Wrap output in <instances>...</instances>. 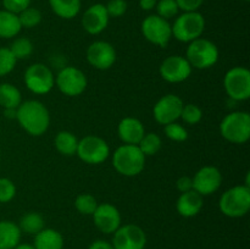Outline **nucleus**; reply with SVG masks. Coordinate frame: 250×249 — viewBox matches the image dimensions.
<instances>
[{
    "instance_id": "nucleus-1",
    "label": "nucleus",
    "mask_w": 250,
    "mask_h": 249,
    "mask_svg": "<svg viewBox=\"0 0 250 249\" xmlns=\"http://www.w3.org/2000/svg\"><path fill=\"white\" fill-rule=\"evenodd\" d=\"M16 120L28 134L41 137L50 126V114L45 105L39 100H26L17 107Z\"/></svg>"
},
{
    "instance_id": "nucleus-2",
    "label": "nucleus",
    "mask_w": 250,
    "mask_h": 249,
    "mask_svg": "<svg viewBox=\"0 0 250 249\" xmlns=\"http://www.w3.org/2000/svg\"><path fill=\"white\" fill-rule=\"evenodd\" d=\"M146 159V156L142 153L138 145L122 144L114 151L112 166L120 175L134 177L144 170Z\"/></svg>"
},
{
    "instance_id": "nucleus-3",
    "label": "nucleus",
    "mask_w": 250,
    "mask_h": 249,
    "mask_svg": "<svg viewBox=\"0 0 250 249\" xmlns=\"http://www.w3.org/2000/svg\"><path fill=\"white\" fill-rule=\"evenodd\" d=\"M219 208L225 216L243 217L250 210V187L239 185L225 190L220 197Z\"/></svg>"
},
{
    "instance_id": "nucleus-4",
    "label": "nucleus",
    "mask_w": 250,
    "mask_h": 249,
    "mask_svg": "<svg viewBox=\"0 0 250 249\" xmlns=\"http://www.w3.org/2000/svg\"><path fill=\"white\" fill-rule=\"evenodd\" d=\"M172 37L182 43H190L200 38L205 31V19L199 11L182 12L171 24Z\"/></svg>"
},
{
    "instance_id": "nucleus-5",
    "label": "nucleus",
    "mask_w": 250,
    "mask_h": 249,
    "mask_svg": "<svg viewBox=\"0 0 250 249\" xmlns=\"http://www.w3.org/2000/svg\"><path fill=\"white\" fill-rule=\"evenodd\" d=\"M220 51L214 42L205 38H198L188 43L186 50V59L192 68L207 70L216 65L219 61Z\"/></svg>"
},
{
    "instance_id": "nucleus-6",
    "label": "nucleus",
    "mask_w": 250,
    "mask_h": 249,
    "mask_svg": "<svg viewBox=\"0 0 250 249\" xmlns=\"http://www.w3.org/2000/svg\"><path fill=\"white\" fill-rule=\"evenodd\" d=\"M220 133L227 142L244 144L250 138V115L247 111H233L224 117Z\"/></svg>"
},
{
    "instance_id": "nucleus-7",
    "label": "nucleus",
    "mask_w": 250,
    "mask_h": 249,
    "mask_svg": "<svg viewBox=\"0 0 250 249\" xmlns=\"http://www.w3.org/2000/svg\"><path fill=\"white\" fill-rule=\"evenodd\" d=\"M23 82L32 93L44 95L50 93L55 85V76L45 63L36 62L26 68Z\"/></svg>"
},
{
    "instance_id": "nucleus-8",
    "label": "nucleus",
    "mask_w": 250,
    "mask_h": 249,
    "mask_svg": "<svg viewBox=\"0 0 250 249\" xmlns=\"http://www.w3.org/2000/svg\"><path fill=\"white\" fill-rule=\"evenodd\" d=\"M76 155L85 164L99 165L104 163L110 155V146L102 137L89 134L78 141Z\"/></svg>"
},
{
    "instance_id": "nucleus-9",
    "label": "nucleus",
    "mask_w": 250,
    "mask_h": 249,
    "mask_svg": "<svg viewBox=\"0 0 250 249\" xmlns=\"http://www.w3.org/2000/svg\"><path fill=\"white\" fill-rule=\"evenodd\" d=\"M224 85L229 98L244 102L250 98V71L243 66L229 68L224 78Z\"/></svg>"
},
{
    "instance_id": "nucleus-10",
    "label": "nucleus",
    "mask_w": 250,
    "mask_h": 249,
    "mask_svg": "<svg viewBox=\"0 0 250 249\" xmlns=\"http://www.w3.org/2000/svg\"><path fill=\"white\" fill-rule=\"evenodd\" d=\"M55 85L58 89L67 97H78L88 85L87 76L82 70L75 66H65L55 76Z\"/></svg>"
},
{
    "instance_id": "nucleus-11",
    "label": "nucleus",
    "mask_w": 250,
    "mask_h": 249,
    "mask_svg": "<svg viewBox=\"0 0 250 249\" xmlns=\"http://www.w3.org/2000/svg\"><path fill=\"white\" fill-rule=\"evenodd\" d=\"M142 33L148 42L160 48H166L172 38L171 23L159 15H149L142 22Z\"/></svg>"
},
{
    "instance_id": "nucleus-12",
    "label": "nucleus",
    "mask_w": 250,
    "mask_h": 249,
    "mask_svg": "<svg viewBox=\"0 0 250 249\" xmlns=\"http://www.w3.org/2000/svg\"><path fill=\"white\" fill-rule=\"evenodd\" d=\"M112 234L114 249H144L146 246V234L138 225H121Z\"/></svg>"
},
{
    "instance_id": "nucleus-13",
    "label": "nucleus",
    "mask_w": 250,
    "mask_h": 249,
    "mask_svg": "<svg viewBox=\"0 0 250 249\" xmlns=\"http://www.w3.org/2000/svg\"><path fill=\"white\" fill-rule=\"evenodd\" d=\"M87 61L97 70H109L115 65L117 59L116 49L111 43L105 41L93 42L87 49Z\"/></svg>"
},
{
    "instance_id": "nucleus-14",
    "label": "nucleus",
    "mask_w": 250,
    "mask_h": 249,
    "mask_svg": "<svg viewBox=\"0 0 250 249\" xmlns=\"http://www.w3.org/2000/svg\"><path fill=\"white\" fill-rule=\"evenodd\" d=\"M183 100L176 94H166L155 103L153 107V116L160 124L176 122L181 117L183 109Z\"/></svg>"
},
{
    "instance_id": "nucleus-15",
    "label": "nucleus",
    "mask_w": 250,
    "mask_h": 249,
    "mask_svg": "<svg viewBox=\"0 0 250 249\" xmlns=\"http://www.w3.org/2000/svg\"><path fill=\"white\" fill-rule=\"evenodd\" d=\"M192 70L187 59L181 55L167 56L159 67L161 78L168 83L185 82L189 78Z\"/></svg>"
},
{
    "instance_id": "nucleus-16",
    "label": "nucleus",
    "mask_w": 250,
    "mask_h": 249,
    "mask_svg": "<svg viewBox=\"0 0 250 249\" xmlns=\"http://www.w3.org/2000/svg\"><path fill=\"white\" fill-rule=\"evenodd\" d=\"M193 189L202 197L214 194L222 183V173L216 166H203L192 177Z\"/></svg>"
},
{
    "instance_id": "nucleus-17",
    "label": "nucleus",
    "mask_w": 250,
    "mask_h": 249,
    "mask_svg": "<svg viewBox=\"0 0 250 249\" xmlns=\"http://www.w3.org/2000/svg\"><path fill=\"white\" fill-rule=\"evenodd\" d=\"M92 216L95 227L105 234H112L121 226V212L110 203L98 204L97 209L93 212Z\"/></svg>"
},
{
    "instance_id": "nucleus-18",
    "label": "nucleus",
    "mask_w": 250,
    "mask_h": 249,
    "mask_svg": "<svg viewBox=\"0 0 250 249\" xmlns=\"http://www.w3.org/2000/svg\"><path fill=\"white\" fill-rule=\"evenodd\" d=\"M110 16L104 4H93L88 7L82 16V27L87 33L97 36L104 32L109 24Z\"/></svg>"
},
{
    "instance_id": "nucleus-19",
    "label": "nucleus",
    "mask_w": 250,
    "mask_h": 249,
    "mask_svg": "<svg viewBox=\"0 0 250 249\" xmlns=\"http://www.w3.org/2000/svg\"><path fill=\"white\" fill-rule=\"evenodd\" d=\"M117 134H119V138L121 139V142L124 144L138 145L141 139L146 134V128H144L141 120L136 119V117L127 116L124 117L119 122Z\"/></svg>"
},
{
    "instance_id": "nucleus-20",
    "label": "nucleus",
    "mask_w": 250,
    "mask_h": 249,
    "mask_svg": "<svg viewBox=\"0 0 250 249\" xmlns=\"http://www.w3.org/2000/svg\"><path fill=\"white\" fill-rule=\"evenodd\" d=\"M204 199L194 189L181 193L176 202V210L183 217H194L202 211Z\"/></svg>"
},
{
    "instance_id": "nucleus-21",
    "label": "nucleus",
    "mask_w": 250,
    "mask_h": 249,
    "mask_svg": "<svg viewBox=\"0 0 250 249\" xmlns=\"http://www.w3.org/2000/svg\"><path fill=\"white\" fill-rule=\"evenodd\" d=\"M65 241L62 234L54 228H45L44 227L41 232L34 236V241L32 246L34 249H62Z\"/></svg>"
},
{
    "instance_id": "nucleus-22",
    "label": "nucleus",
    "mask_w": 250,
    "mask_h": 249,
    "mask_svg": "<svg viewBox=\"0 0 250 249\" xmlns=\"http://www.w3.org/2000/svg\"><path fill=\"white\" fill-rule=\"evenodd\" d=\"M21 229L19 225L10 220L0 221V249H14L21 241Z\"/></svg>"
},
{
    "instance_id": "nucleus-23",
    "label": "nucleus",
    "mask_w": 250,
    "mask_h": 249,
    "mask_svg": "<svg viewBox=\"0 0 250 249\" xmlns=\"http://www.w3.org/2000/svg\"><path fill=\"white\" fill-rule=\"evenodd\" d=\"M49 5L54 14L63 20H72L80 14L81 0H49Z\"/></svg>"
},
{
    "instance_id": "nucleus-24",
    "label": "nucleus",
    "mask_w": 250,
    "mask_h": 249,
    "mask_svg": "<svg viewBox=\"0 0 250 249\" xmlns=\"http://www.w3.org/2000/svg\"><path fill=\"white\" fill-rule=\"evenodd\" d=\"M19 15L12 14L6 10H0V38H15L21 32Z\"/></svg>"
},
{
    "instance_id": "nucleus-25",
    "label": "nucleus",
    "mask_w": 250,
    "mask_h": 249,
    "mask_svg": "<svg viewBox=\"0 0 250 249\" xmlns=\"http://www.w3.org/2000/svg\"><path fill=\"white\" fill-rule=\"evenodd\" d=\"M54 145L61 155L72 156L77 151L78 139L72 132L60 131L54 138Z\"/></svg>"
},
{
    "instance_id": "nucleus-26",
    "label": "nucleus",
    "mask_w": 250,
    "mask_h": 249,
    "mask_svg": "<svg viewBox=\"0 0 250 249\" xmlns=\"http://www.w3.org/2000/svg\"><path fill=\"white\" fill-rule=\"evenodd\" d=\"M22 103V95L19 88L11 83L0 84V106L2 109H17Z\"/></svg>"
},
{
    "instance_id": "nucleus-27",
    "label": "nucleus",
    "mask_w": 250,
    "mask_h": 249,
    "mask_svg": "<svg viewBox=\"0 0 250 249\" xmlns=\"http://www.w3.org/2000/svg\"><path fill=\"white\" fill-rule=\"evenodd\" d=\"M19 227L21 232H26V233L36 236L38 232H41L45 227V221L39 212L29 211L22 215Z\"/></svg>"
},
{
    "instance_id": "nucleus-28",
    "label": "nucleus",
    "mask_w": 250,
    "mask_h": 249,
    "mask_svg": "<svg viewBox=\"0 0 250 249\" xmlns=\"http://www.w3.org/2000/svg\"><path fill=\"white\" fill-rule=\"evenodd\" d=\"M139 149L142 153L146 156H153L160 151L161 146H163V141L161 137L155 132H149L143 136L141 142L138 143Z\"/></svg>"
},
{
    "instance_id": "nucleus-29",
    "label": "nucleus",
    "mask_w": 250,
    "mask_h": 249,
    "mask_svg": "<svg viewBox=\"0 0 250 249\" xmlns=\"http://www.w3.org/2000/svg\"><path fill=\"white\" fill-rule=\"evenodd\" d=\"M9 49L12 55L16 58V60H24L33 54L34 46L31 39L26 38V37H19V38H15L12 41Z\"/></svg>"
},
{
    "instance_id": "nucleus-30",
    "label": "nucleus",
    "mask_w": 250,
    "mask_h": 249,
    "mask_svg": "<svg viewBox=\"0 0 250 249\" xmlns=\"http://www.w3.org/2000/svg\"><path fill=\"white\" fill-rule=\"evenodd\" d=\"M98 207V202L92 194L82 193L77 195L75 199V208L80 214L82 215H93Z\"/></svg>"
},
{
    "instance_id": "nucleus-31",
    "label": "nucleus",
    "mask_w": 250,
    "mask_h": 249,
    "mask_svg": "<svg viewBox=\"0 0 250 249\" xmlns=\"http://www.w3.org/2000/svg\"><path fill=\"white\" fill-rule=\"evenodd\" d=\"M20 23L22 28H33L42 22V12L36 7H27L19 14Z\"/></svg>"
},
{
    "instance_id": "nucleus-32",
    "label": "nucleus",
    "mask_w": 250,
    "mask_h": 249,
    "mask_svg": "<svg viewBox=\"0 0 250 249\" xmlns=\"http://www.w3.org/2000/svg\"><path fill=\"white\" fill-rule=\"evenodd\" d=\"M156 15L165 20L175 19L180 12V7H178L176 0H158L156 2Z\"/></svg>"
},
{
    "instance_id": "nucleus-33",
    "label": "nucleus",
    "mask_w": 250,
    "mask_h": 249,
    "mask_svg": "<svg viewBox=\"0 0 250 249\" xmlns=\"http://www.w3.org/2000/svg\"><path fill=\"white\" fill-rule=\"evenodd\" d=\"M181 119L188 124H197L202 121L203 111L198 105L185 104L181 112Z\"/></svg>"
},
{
    "instance_id": "nucleus-34",
    "label": "nucleus",
    "mask_w": 250,
    "mask_h": 249,
    "mask_svg": "<svg viewBox=\"0 0 250 249\" xmlns=\"http://www.w3.org/2000/svg\"><path fill=\"white\" fill-rule=\"evenodd\" d=\"M16 58L9 48H0V77L9 75L16 66Z\"/></svg>"
},
{
    "instance_id": "nucleus-35",
    "label": "nucleus",
    "mask_w": 250,
    "mask_h": 249,
    "mask_svg": "<svg viewBox=\"0 0 250 249\" xmlns=\"http://www.w3.org/2000/svg\"><path fill=\"white\" fill-rule=\"evenodd\" d=\"M165 134L173 142H185L188 139V131L178 122L165 124Z\"/></svg>"
},
{
    "instance_id": "nucleus-36",
    "label": "nucleus",
    "mask_w": 250,
    "mask_h": 249,
    "mask_svg": "<svg viewBox=\"0 0 250 249\" xmlns=\"http://www.w3.org/2000/svg\"><path fill=\"white\" fill-rule=\"evenodd\" d=\"M16 195V186L11 180L0 177V203H9Z\"/></svg>"
},
{
    "instance_id": "nucleus-37",
    "label": "nucleus",
    "mask_w": 250,
    "mask_h": 249,
    "mask_svg": "<svg viewBox=\"0 0 250 249\" xmlns=\"http://www.w3.org/2000/svg\"><path fill=\"white\" fill-rule=\"evenodd\" d=\"M105 7H106V11L110 17L117 19L126 14L127 1L126 0H109Z\"/></svg>"
},
{
    "instance_id": "nucleus-38",
    "label": "nucleus",
    "mask_w": 250,
    "mask_h": 249,
    "mask_svg": "<svg viewBox=\"0 0 250 249\" xmlns=\"http://www.w3.org/2000/svg\"><path fill=\"white\" fill-rule=\"evenodd\" d=\"M31 6V0H2V7L6 11L19 15Z\"/></svg>"
},
{
    "instance_id": "nucleus-39",
    "label": "nucleus",
    "mask_w": 250,
    "mask_h": 249,
    "mask_svg": "<svg viewBox=\"0 0 250 249\" xmlns=\"http://www.w3.org/2000/svg\"><path fill=\"white\" fill-rule=\"evenodd\" d=\"M180 11L182 12H193L198 11L204 4V0H176Z\"/></svg>"
},
{
    "instance_id": "nucleus-40",
    "label": "nucleus",
    "mask_w": 250,
    "mask_h": 249,
    "mask_svg": "<svg viewBox=\"0 0 250 249\" xmlns=\"http://www.w3.org/2000/svg\"><path fill=\"white\" fill-rule=\"evenodd\" d=\"M176 187L177 189L180 190V193H185L188 192V190H192L193 189V180L192 177L189 176H182L177 180L176 182Z\"/></svg>"
},
{
    "instance_id": "nucleus-41",
    "label": "nucleus",
    "mask_w": 250,
    "mask_h": 249,
    "mask_svg": "<svg viewBox=\"0 0 250 249\" xmlns=\"http://www.w3.org/2000/svg\"><path fill=\"white\" fill-rule=\"evenodd\" d=\"M88 249H114V247L110 242L105 241V239H97V241L90 243Z\"/></svg>"
},
{
    "instance_id": "nucleus-42",
    "label": "nucleus",
    "mask_w": 250,
    "mask_h": 249,
    "mask_svg": "<svg viewBox=\"0 0 250 249\" xmlns=\"http://www.w3.org/2000/svg\"><path fill=\"white\" fill-rule=\"evenodd\" d=\"M156 2L158 0H139V7L143 11H151L153 9H155Z\"/></svg>"
},
{
    "instance_id": "nucleus-43",
    "label": "nucleus",
    "mask_w": 250,
    "mask_h": 249,
    "mask_svg": "<svg viewBox=\"0 0 250 249\" xmlns=\"http://www.w3.org/2000/svg\"><path fill=\"white\" fill-rule=\"evenodd\" d=\"M17 109H4V116L10 120H16Z\"/></svg>"
},
{
    "instance_id": "nucleus-44",
    "label": "nucleus",
    "mask_w": 250,
    "mask_h": 249,
    "mask_svg": "<svg viewBox=\"0 0 250 249\" xmlns=\"http://www.w3.org/2000/svg\"><path fill=\"white\" fill-rule=\"evenodd\" d=\"M14 249H34V247L32 244H27V243H20L19 246L15 247Z\"/></svg>"
},
{
    "instance_id": "nucleus-45",
    "label": "nucleus",
    "mask_w": 250,
    "mask_h": 249,
    "mask_svg": "<svg viewBox=\"0 0 250 249\" xmlns=\"http://www.w3.org/2000/svg\"><path fill=\"white\" fill-rule=\"evenodd\" d=\"M244 1H249V0H244Z\"/></svg>"
}]
</instances>
